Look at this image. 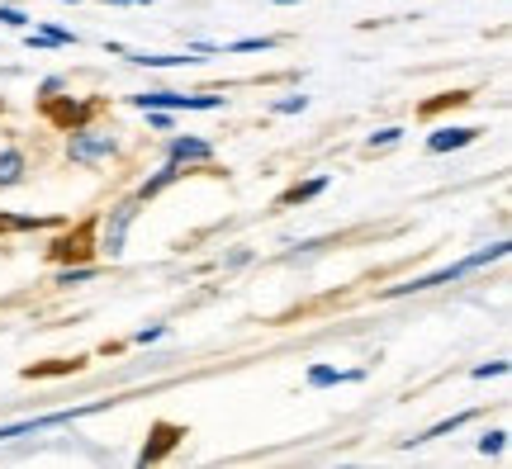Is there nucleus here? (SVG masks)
Wrapping results in <instances>:
<instances>
[{"label": "nucleus", "instance_id": "obj_1", "mask_svg": "<svg viewBox=\"0 0 512 469\" xmlns=\"http://www.w3.org/2000/svg\"><path fill=\"white\" fill-rule=\"evenodd\" d=\"M503 256H508V242H494V247H484V252H475V256H465V261H456V266H446V271L422 275V280H408V285L389 289V294H408V289H437V285H451V280H460V275L479 271V266H489V261H503Z\"/></svg>", "mask_w": 512, "mask_h": 469}, {"label": "nucleus", "instance_id": "obj_2", "mask_svg": "<svg viewBox=\"0 0 512 469\" xmlns=\"http://www.w3.org/2000/svg\"><path fill=\"white\" fill-rule=\"evenodd\" d=\"M138 109H219L223 95H181V91H147L133 95Z\"/></svg>", "mask_w": 512, "mask_h": 469}, {"label": "nucleus", "instance_id": "obj_3", "mask_svg": "<svg viewBox=\"0 0 512 469\" xmlns=\"http://www.w3.org/2000/svg\"><path fill=\"white\" fill-rule=\"evenodd\" d=\"M105 157H114V138H110V133H76V138H72V162L95 166V162H105Z\"/></svg>", "mask_w": 512, "mask_h": 469}, {"label": "nucleus", "instance_id": "obj_4", "mask_svg": "<svg viewBox=\"0 0 512 469\" xmlns=\"http://www.w3.org/2000/svg\"><path fill=\"white\" fill-rule=\"evenodd\" d=\"M138 218V199H124L119 209H114V218L105 223V252L110 256H124V237H128V223Z\"/></svg>", "mask_w": 512, "mask_h": 469}, {"label": "nucleus", "instance_id": "obj_5", "mask_svg": "<svg viewBox=\"0 0 512 469\" xmlns=\"http://www.w3.org/2000/svg\"><path fill=\"white\" fill-rule=\"evenodd\" d=\"M209 157H214V147L204 138H176L171 143V162H209Z\"/></svg>", "mask_w": 512, "mask_h": 469}, {"label": "nucleus", "instance_id": "obj_6", "mask_svg": "<svg viewBox=\"0 0 512 469\" xmlns=\"http://www.w3.org/2000/svg\"><path fill=\"white\" fill-rule=\"evenodd\" d=\"M475 143V128H441V133H432V152H451V147H465Z\"/></svg>", "mask_w": 512, "mask_h": 469}, {"label": "nucleus", "instance_id": "obj_7", "mask_svg": "<svg viewBox=\"0 0 512 469\" xmlns=\"http://www.w3.org/2000/svg\"><path fill=\"white\" fill-rule=\"evenodd\" d=\"M24 181V152H0V185H19Z\"/></svg>", "mask_w": 512, "mask_h": 469}, {"label": "nucleus", "instance_id": "obj_8", "mask_svg": "<svg viewBox=\"0 0 512 469\" xmlns=\"http://www.w3.org/2000/svg\"><path fill=\"white\" fill-rule=\"evenodd\" d=\"M176 176H181V162H166L162 171H157V176H152V181H147L143 190H138V199H152V195H157V190H166V185L176 181Z\"/></svg>", "mask_w": 512, "mask_h": 469}, {"label": "nucleus", "instance_id": "obj_9", "mask_svg": "<svg viewBox=\"0 0 512 469\" xmlns=\"http://www.w3.org/2000/svg\"><path fill=\"white\" fill-rule=\"evenodd\" d=\"M29 43L34 48H67V43H76V34H67V29H34Z\"/></svg>", "mask_w": 512, "mask_h": 469}, {"label": "nucleus", "instance_id": "obj_10", "mask_svg": "<svg viewBox=\"0 0 512 469\" xmlns=\"http://www.w3.org/2000/svg\"><path fill=\"white\" fill-rule=\"evenodd\" d=\"M342 379H356V375H342V370H332V365H313L309 370L313 389H328V384H342Z\"/></svg>", "mask_w": 512, "mask_h": 469}, {"label": "nucleus", "instance_id": "obj_11", "mask_svg": "<svg viewBox=\"0 0 512 469\" xmlns=\"http://www.w3.org/2000/svg\"><path fill=\"white\" fill-rule=\"evenodd\" d=\"M0 24H10V29H29V15H19L10 5H0Z\"/></svg>", "mask_w": 512, "mask_h": 469}, {"label": "nucleus", "instance_id": "obj_12", "mask_svg": "<svg viewBox=\"0 0 512 469\" xmlns=\"http://www.w3.org/2000/svg\"><path fill=\"white\" fill-rule=\"evenodd\" d=\"M503 436H508V432H489V436H479V451H484V455H498V451H503Z\"/></svg>", "mask_w": 512, "mask_h": 469}, {"label": "nucleus", "instance_id": "obj_13", "mask_svg": "<svg viewBox=\"0 0 512 469\" xmlns=\"http://www.w3.org/2000/svg\"><path fill=\"white\" fill-rule=\"evenodd\" d=\"M304 105H309L304 95H290V100H280V105H275V109H280V114H299V109H304Z\"/></svg>", "mask_w": 512, "mask_h": 469}, {"label": "nucleus", "instance_id": "obj_14", "mask_svg": "<svg viewBox=\"0 0 512 469\" xmlns=\"http://www.w3.org/2000/svg\"><path fill=\"white\" fill-rule=\"evenodd\" d=\"M389 143H399V128H384V133L370 138V147H389Z\"/></svg>", "mask_w": 512, "mask_h": 469}, {"label": "nucleus", "instance_id": "obj_15", "mask_svg": "<svg viewBox=\"0 0 512 469\" xmlns=\"http://www.w3.org/2000/svg\"><path fill=\"white\" fill-rule=\"evenodd\" d=\"M503 370H508V365H503V361H494V365H479V370H475V379H489V375H503Z\"/></svg>", "mask_w": 512, "mask_h": 469}, {"label": "nucleus", "instance_id": "obj_16", "mask_svg": "<svg viewBox=\"0 0 512 469\" xmlns=\"http://www.w3.org/2000/svg\"><path fill=\"white\" fill-rule=\"evenodd\" d=\"M114 5H152V0H114Z\"/></svg>", "mask_w": 512, "mask_h": 469}, {"label": "nucleus", "instance_id": "obj_17", "mask_svg": "<svg viewBox=\"0 0 512 469\" xmlns=\"http://www.w3.org/2000/svg\"><path fill=\"white\" fill-rule=\"evenodd\" d=\"M72 5H76V0H72Z\"/></svg>", "mask_w": 512, "mask_h": 469}]
</instances>
